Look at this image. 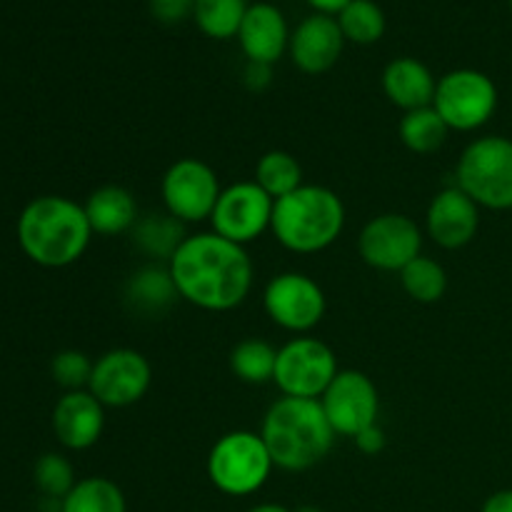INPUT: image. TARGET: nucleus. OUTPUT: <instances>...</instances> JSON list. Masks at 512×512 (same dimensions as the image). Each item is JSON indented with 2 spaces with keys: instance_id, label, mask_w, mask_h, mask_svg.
I'll list each match as a JSON object with an SVG mask.
<instances>
[{
  "instance_id": "f257e3e1",
  "label": "nucleus",
  "mask_w": 512,
  "mask_h": 512,
  "mask_svg": "<svg viewBox=\"0 0 512 512\" xmlns=\"http://www.w3.org/2000/svg\"><path fill=\"white\" fill-rule=\"evenodd\" d=\"M178 298L205 313H228L253 290V260L238 243L218 233H193L168 260Z\"/></svg>"
},
{
  "instance_id": "f03ea898",
  "label": "nucleus",
  "mask_w": 512,
  "mask_h": 512,
  "mask_svg": "<svg viewBox=\"0 0 512 512\" xmlns=\"http://www.w3.org/2000/svg\"><path fill=\"white\" fill-rule=\"evenodd\" d=\"M260 438L275 468L285 473H305L328 458L338 435L320 400L283 395L265 413Z\"/></svg>"
},
{
  "instance_id": "7ed1b4c3",
  "label": "nucleus",
  "mask_w": 512,
  "mask_h": 512,
  "mask_svg": "<svg viewBox=\"0 0 512 512\" xmlns=\"http://www.w3.org/2000/svg\"><path fill=\"white\" fill-rule=\"evenodd\" d=\"M18 245L40 268H68L88 250L93 228L85 208L65 195H40L18 218Z\"/></svg>"
},
{
  "instance_id": "20e7f679",
  "label": "nucleus",
  "mask_w": 512,
  "mask_h": 512,
  "mask_svg": "<svg viewBox=\"0 0 512 512\" xmlns=\"http://www.w3.org/2000/svg\"><path fill=\"white\" fill-rule=\"evenodd\" d=\"M343 228V200L325 185L303 183L298 190L275 200L270 230L290 253H323L343 235Z\"/></svg>"
},
{
  "instance_id": "39448f33",
  "label": "nucleus",
  "mask_w": 512,
  "mask_h": 512,
  "mask_svg": "<svg viewBox=\"0 0 512 512\" xmlns=\"http://www.w3.org/2000/svg\"><path fill=\"white\" fill-rule=\"evenodd\" d=\"M455 185L480 208L512 210V140L483 135L465 145L455 165Z\"/></svg>"
},
{
  "instance_id": "423d86ee",
  "label": "nucleus",
  "mask_w": 512,
  "mask_h": 512,
  "mask_svg": "<svg viewBox=\"0 0 512 512\" xmlns=\"http://www.w3.org/2000/svg\"><path fill=\"white\" fill-rule=\"evenodd\" d=\"M273 458L265 448L260 433L253 430H233L215 440L208 453V478L218 493L228 498H248L255 495L273 473Z\"/></svg>"
},
{
  "instance_id": "0eeeda50",
  "label": "nucleus",
  "mask_w": 512,
  "mask_h": 512,
  "mask_svg": "<svg viewBox=\"0 0 512 512\" xmlns=\"http://www.w3.org/2000/svg\"><path fill=\"white\" fill-rule=\"evenodd\" d=\"M498 85L488 73L475 68H458L438 78L433 108L450 130L473 133L490 123L498 110Z\"/></svg>"
},
{
  "instance_id": "6e6552de",
  "label": "nucleus",
  "mask_w": 512,
  "mask_h": 512,
  "mask_svg": "<svg viewBox=\"0 0 512 512\" xmlns=\"http://www.w3.org/2000/svg\"><path fill=\"white\" fill-rule=\"evenodd\" d=\"M338 373V358L328 343L298 335L278 348L273 383L288 398L320 400Z\"/></svg>"
},
{
  "instance_id": "1a4fd4ad",
  "label": "nucleus",
  "mask_w": 512,
  "mask_h": 512,
  "mask_svg": "<svg viewBox=\"0 0 512 512\" xmlns=\"http://www.w3.org/2000/svg\"><path fill=\"white\" fill-rule=\"evenodd\" d=\"M263 308L278 328L295 335H308L325 318L328 298L318 280L298 270H288L268 280L263 290Z\"/></svg>"
},
{
  "instance_id": "9d476101",
  "label": "nucleus",
  "mask_w": 512,
  "mask_h": 512,
  "mask_svg": "<svg viewBox=\"0 0 512 512\" xmlns=\"http://www.w3.org/2000/svg\"><path fill=\"white\" fill-rule=\"evenodd\" d=\"M220 193L223 188H220L218 173L200 158L175 160L160 180L165 213H170L183 225L210 220Z\"/></svg>"
},
{
  "instance_id": "9b49d317",
  "label": "nucleus",
  "mask_w": 512,
  "mask_h": 512,
  "mask_svg": "<svg viewBox=\"0 0 512 512\" xmlns=\"http://www.w3.org/2000/svg\"><path fill=\"white\" fill-rule=\"evenodd\" d=\"M423 250V230L410 215L383 213L370 218L358 235V253L365 265L383 273H400Z\"/></svg>"
},
{
  "instance_id": "f8f14e48",
  "label": "nucleus",
  "mask_w": 512,
  "mask_h": 512,
  "mask_svg": "<svg viewBox=\"0 0 512 512\" xmlns=\"http://www.w3.org/2000/svg\"><path fill=\"white\" fill-rule=\"evenodd\" d=\"M273 208L275 200L255 180H240L223 188L210 215V225L220 238L245 248L270 230Z\"/></svg>"
},
{
  "instance_id": "ddd939ff",
  "label": "nucleus",
  "mask_w": 512,
  "mask_h": 512,
  "mask_svg": "<svg viewBox=\"0 0 512 512\" xmlns=\"http://www.w3.org/2000/svg\"><path fill=\"white\" fill-rule=\"evenodd\" d=\"M153 383L148 358L133 348H113L93 363L88 390L105 408H130L140 403Z\"/></svg>"
},
{
  "instance_id": "4468645a",
  "label": "nucleus",
  "mask_w": 512,
  "mask_h": 512,
  "mask_svg": "<svg viewBox=\"0 0 512 512\" xmlns=\"http://www.w3.org/2000/svg\"><path fill=\"white\" fill-rule=\"evenodd\" d=\"M335 435L355 438L365 428L378 423L380 395L373 378L360 370H340L320 398Z\"/></svg>"
},
{
  "instance_id": "2eb2a0df",
  "label": "nucleus",
  "mask_w": 512,
  "mask_h": 512,
  "mask_svg": "<svg viewBox=\"0 0 512 512\" xmlns=\"http://www.w3.org/2000/svg\"><path fill=\"white\" fill-rule=\"evenodd\" d=\"M480 230V205L458 185L433 195L425 213V233L445 250H460L475 240Z\"/></svg>"
},
{
  "instance_id": "dca6fc26",
  "label": "nucleus",
  "mask_w": 512,
  "mask_h": 512,
  "mask_svg": "<svg viewBox=\"0 0 512 512\" xmlns=\"http://www.w3.org/2000/svg\"><path fill=\"white\" fill-rule=\"evenodd\" d=\"M345 48L343 30L335 15L313 13L290 33L288 53L295 68L305 75H323L340 60Z\"/></svg>"
},
{
  "instance_id": "f3484780",
  "label": "nucleus",
  "mask_w": 512,
  "mask_h": 512,
  "mask_svg": "<svg viewBox=\"0 0 512 512\" xmlns=\"http://www.w3.org/2000/svg\"><path fill=\"white\" fill-rule=\"evenodd\" d=\"M105 430V405L90 390H70L53 408V433L68 450H88Z\"/></svg>"
},
{
  "instance_id": "a211bd4d",
  "label": "nucleus",
  "mask_w": 512,
  "mask_h": 512,
  "mask_svg": "<svg viewBox=\"0 0 512 512\" xmlns=\"http://www.w3.org/2000/svg\"><path fill=\"white\" fill-rule=\"evenodd\" d=\"M288 20L283 10L273 3H250L243 25L238 30V43L248 63L275 65L290 45Z\"/></svg>"
},
{
  "instance_id": "6ab92c4d",
  "label": "nucleus",
  "mask_w": 512,
  "mask_h": 512,
  "mask_svg": "<svg viewBox=\"0 0 512 512\" xmlns=\"http://www.w3.org/2000/svg\"><path fill=\"white\" fill-rule=\"evenodd\" d=\"M438 78L418 58H393L383 70V93L403 113L433 105Z\"/></svg>"
},
{
  "instance_id": "aec40b11",
  "label": "nucleus",
  "mask_w": 512,
  "mask_h": 512,
  "mask_svg": "<svg viewBox=\"0 0 512 512\" xmlns=\"http://www.w3.org/2000/svg\"><path fill=\"white\" fill-rule=\"evenodd\" d=\"M83 208L93 235H103V238L130 233L140 218L133 193L123 185H100L88 195Z\"/></svg>"
},
{
  "instance_id": "412c9836",
  "label": "nucleus",
  "mask_w": 512,
  "mask_h": 512,
  "mask_svg": "<svg viewBox=\"0 0 512 512\" xmlns=\"http://www.w3.org/2000/svg\"><path fill=\"white\" fill-rule=\"evenodd\" d=\"M125 298L138 313H163L178 298L173 278H170L168 263H150L135 270L125 285Z\"/></svg>"
},
{
  "instance_id": "4be33fe9",
  "label": "nucleus",
  "mask_w": 512,
  "mask_h": 512,
  "mask_svg": "<svg viewBox=\"0 0 512 512\" xmlns=\"http://www.w3.org/2000/svg\"><path fill=\"white\" fill-rule=\"evenodd\" d=\"M130 235H133V245L140 253L153 260H163V263H168L175 250L180 248V243L188 238L185 225L170 213H150L145 218H138Z\"/></svg>"
},
{
  "instance_id": "5701e85b",
  "label": "nucleus",
  "mask_w": 512,
  "mask_h": 512,
  "mask_svg": "<svg viewBox=\"0 0 512 512\" xmlns=\"http://www.w3.org/2000/svg\"><path fill=\"white\" fill-rule=\"evenodd\" d=\"M450 128L433 105L403 113L398 123V138L403 140L410 153L433 155L448 143Z\"/></svg>"
},
{
  "instance_id": "b1692460",
  "label": "nucleus",
  "mask_w": 512,
  "mask_h": 512,
  "mask_svg": "<svg viewBox=\"0 0 512 512\" xmlns=\"http://www.w3.org/2000/svg\"><path fill=\"white\" fill-rule=\"evenodd\" d=\"M60 512H128L123 490L103 475L83 478L60 500Z\"/></svg>"
},
{
  "instance_id": "393cba45",
  "label": "nucleus",
  "mask_w": 512,
  "mask_h": 512,
  "mask_svg": "<svg viewBox=\"0 0 512 512\" xmlns=\"http://www.w3.org/2000/svg\"><path fill=\"white\" fill-rule=\"evenodd\" d=\"M275 363H278V350H275L268 340H240V343L230 350V370H233V375L240 383H273Z\"/></svg>"
},
{
  "instance_id": "a878e982",
  "label": "nucleus",
  "mask_w": 512,
  "mask_h": 512,
  "mask_svg": "<svg viewBox=\"0 0 512 512\" xmlns=\"http://www.w3.org/2000/svg\"><path fill=\"white\" fill-rule=\"evenodd\" d=\"M248 8V0H195L193 20L208 38L230 40L238 38Z\"/></svg>"
},
{
  "instance_id": "bb28decb",
  "label": "nucleus",
  "mask_w": 512,
  "mask_h": 512,
  "mask_svg": "<svg viewBox=\"0 0 512 512\" xmlns=\"http://www.w3.org/2000/svg\"><path fill=\"white\" fill-rule=\"evenodd\" d=\"M340 30H343L345 43L355 45H373L378 43L388 28V18H385L383 8L375 0H350L338 15Z\"/></svg>"
},
{
  "instance_id": "cd10ccee",
  "label": "nucleus",
  "mask_w": 512,
  "mask_h": 512,
  "mask_svg": "<svg viewBox=\"0 0 512 512\" xmlns=\"http://www.w3.org/2000/svg\"><path fill=\"white\" fill-rule=\"evenodd\" d=\"M255 183L265 190L273 200L293 193L303 185V168L298 158L285 150H268L255 165Z\"/></svg>"
},
{
  "instance_id": "c85d7f7f",
  "label": "nucleus",
  "mask_w": 512,
  "mask_h": 512,
  "mask_svg": "<svg viewBox=\"0 0 512 512\" xmlns=\"http://www.w3.org/2000/svg\"><path fill=\"white\" fill-rule=\"evenodd\" d=\"M398 275L403 290L415 303H438L445 295V290H448V273H445V268L438 260L428 258V255H418Z\"/></svg>"
},
{
  "instance_id": "c756f323",
  "label": "nucleus",
  "mask_w": 512,
  "mask_h": 512,
  "mask_svg": "<svg viewBox=\"0 0 512 512\" xmlns=\"http://www.w3.org/2000/svg\"><path fill=\"white\" fill-rule=\"evenodd\" d=\"M33 478L40 493L48 500H63L75 488V483H78L73 465L60 453L40 455L38 463H35Z\"/></svg>"
},
{
  "instance_id": "7c9ffc66",
  "label": "nucleus",
  "mask_w": 512,
  "mask_h": 512,
  "mask_svg": "<svg viewBox=\"0 0 512 512\" xmlns=\"http://www.w3.org/2000/svg\"><path fill=\"white\" fill-rule=\"evenodd\" d=\"M93 363L88 355L80 350H60L50 363V373L53 380L70 393V390H88L90 375H93Z\"/></svg>"
},
{
  "instance_id": "2f4dec72",
  "label": "nucleus",
  "mask_w": 512,
  "mask_h": 512,
  "mask_svg": "<svg viewBox=\"0 0 512 512\" xmlns=\"http://www.w3.org/2000/svg\"><path fill=\"white\" fill-rule=\"evenodd\" d=\"M195 0H150V13L158 23L178 25L185 18H193Z\"/></svg>"
},
{
  "instance_id": "473e14b6",
  "label": "nucleus",
  "mask_w": 512,
  "mask_h": 512,
  "mask_svg": "<svg viewBox=\"0 0 512 512\" xmlns=\"http://www.w3.org/2000/svg\"><path fill=\"white\" fill-rule=\"evenodd\" d=\"M353 440H355V448H358L363 455L383 453L385 443H388V438H385V430L380 428L378 423L370 425V428H365L363 433L355 435Z\"/></svg>"
},
{
  "instance_id": "72a5a7b5",
  "label": "nucleus",
  "mask_w": 512,
  "mask_h": 512,
  "mask_svg": "<svg viewBox=\"0 0 512 512\" xmlns=\"http://www.w3.org/2000/svg\"><path fill=\"white\" fill-rule=\"evenodd\" d=\"M273 80V65H263V63H248L243 70V83L248 85L250 90L260 93L265 90Z\"/></svg>"
},
{
  "instance_id": "f704fd0d",
  "label": "nucleus",
  "mask_w": 512,
  "mask_h": 512,
  "mask_svg": "<svg viewBox=\"0 0 512 512\" xmlns=\"http://www.w3.org/2000/svg\"><path fill=\"white\" fill-rule=\"evenodd\" d=\"M480 512H512V488L498 490V493L490 495Z\"/></svg>"
},
{
  "instance_id": "c9c22d12",
  "label": "nucleus",
  "mask_w": 512,
  "mask_h": 512,
  "mask_svg": "<svg viewBox=\"0 0 512 512\" xmlns=\"http://www.w3.org/2000/svg\"><path fill=\"white\" fill-rule=\"evenodd\" d=\"M315 13H323V15H338L350 0H305Z\"/></svg>"
},
{
  "instance_id": "e433bc0d",
  "label": "nucleus",
  "mask_w": 512,
  "mask_h": 512,
  "mask_svg": "<svg viewBox=\"0 0 512 512\" xmlns=\"http://www.w3.org/2000/svg\"><path fill=\"white\" fill-rule=\"evenodd\" d=\"M245 512H293V510L285 508V505H278V503H260V505H255V508H250Z\"/></svg>"
},
{
  "instance_id": "4c0bfd02",
  "label": "nucleus",
  "mask_w": 512,
  "mask_h": 512,
  "mask_svg": "<svg viewBox=\"0 0 512 512\" xmlns=\"http://www.w3.org/2000/svg\"><path fill=\"white\" fill-rule=\"evenodd\" d=\"M293 512H323V510L315 508V505H300V508L293 510Z\"/></svg>"
},
{
  "instance_id": "58836bf2",
  "label": "nucleus",
  "mask_w": 512,
  "mask_h": 512,
  "mask_svg": "<svg viewBox=\"0 0 512 512\" xmlns=\"http://www.w3.org/2000/svg\"><path fill=\"white\" fill-rule=\"evenodd\" d=\"M508 5H510V10H512V0H508Z\"/></svg>"
}]
</instances>
